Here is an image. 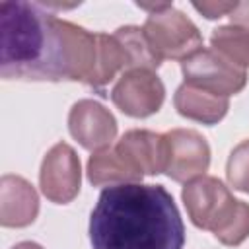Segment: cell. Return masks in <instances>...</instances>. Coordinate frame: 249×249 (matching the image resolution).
<instances>
[{
    "label": "cell",
    "instance_id": "cell-6",
    "mask_svg": "<svg viewBox=\"0 0 249 249\" xmlns=\"http://www.w3.org/2000/svg\"><path fill=\"white\" fill-rule=\"evenodd\" d=\"M165 138V169L163 173L177 181L189 183L206 173L210 165V146L202 134L191 128H173Z\"/></svg>",
    "mask_w": 249,
    "mask_h": 249
},
{
    "label": "cell",
    "instance_id": "cell-9",
    "mask_svg": "<svg viewBox=\"0 0 249 249\" xmlns=\"http://www.w3.org/2000/svg\"><path fill=\"white\" fill-rule=\"evenodd\" d=\"M68 130L82 148L97 152L113 144L117 136V121L99 101L80 99L68 113Z\"/></svg>",
    "mask_w": 249,
    "mask_h": 249
},
{
    "label": "cell",
    "instance_id": "cell-11",
    "mask_svg": "<svg viewBox=\"0 0 249 249\" xmlns=\"http://www.w3.org/2000/svg\"><path fill=\"white\" fill-rule=\"evenodd\" d=\"M115 148L136 173L158 175L165 169V138L152 130H128L117 140Z\"/></svg>",
    "mask_w": 249,
    "mask_h": 249
},
{
    "label": "cell",
    "instance_id": "cell-18",
    "mask_svg": "<svg viewBox=\"0 0 249 249\" xmlns=\"http://www.w3.org/2000/svg\"><path fill=\"white\" fill-rule=\"evenodd\" d=\"M226 177L235 191L249 195V138L239 142L230 152L226 163Z\"/></svg>",
    "mask_w": 249,
    "mask_h": 249
},
{
    "label": "cell",
    "instance_id": "cell-20",
    "mask_svg": "<svg viewBox=\"0 0 249 249\" xmlns=\"http://www.w3.org/2000/svg\"><path fill=\"white\" fill-rule=\"evenodd\" d=\"M230 19H231V23H235L237 27L249 29V0H245V2H235V8L230 12Z\"/></svg>",
    "mask_w": 249,
    "mask_h": 249
},
{
    "label": "cell",
    "instance_id": "cell-10",
    "mask_svg": "<svg viewBox=\"0 0 249 249\" xmlns=\"http://www.w3.org/2000/svg\"><path fill=\"white\" fill-rule=\"evenodd\" d=\"M39 214V196L33 185L19 175L0 179V224L4 228H25Z\"/></svg>",
    "mask_w": 249,
    "mask_h": 249
},
{
    "label": "cell",
    "instance_id": "cell-21",
    "mask_svg": "<svg viewBox=\"0 0 249 249\" xmlns=\"http://www.w3.org/2000/svg\"><path fill=\"white\" fill-rule=\"evenodd\" d=\"M12 249H45V247H41L35 241H21V243H16Z\"/></svg>",
    "mask_w": 249,
    "mask_h": 249
},
{
    "label": "cell",
    "instance_id": "cell-17",
    "mask_svg": "<svg viewBox=\"0 0 249 249\" xmlns=\"http://www.w3.org/2000/svg\"><path fill=\"white\" fill-rule=\"evenodd\" d=\"M214 237L230 247L241 245L249 237V204L243 200H237L235 210L230 214V218L214 231Z\"/></svg>",
    "mask_w": 249,
    "mask_h": 249
},
{
    "label": "cell",
    "instance_id": "cell-12",
    "mask_svg": "<svg viewBox=\"0 0 249 249\" xmlns=\"http://www.w3.org/2000/svg\"><path fill=\"white\" fill-rule=\"evenodd\" d=\"M173 105L181 117H187L202 124H216L226 117L230 109V99L193 88L189 84H181L175 89Z\"/></svg>",
    "mask_w": 249,
    "mask_h": 249
},
{
    "label": "cell",
    "instance_id": "cell-16",
    "mask_svg": "<svg viewBox=\"0 0 249 249\" xmlns=\"http://www.w3.org/2000/svg\"><path fill=\"white\" fill-rule=\"evenodd\" d=\"M210 45L239 68H249V29L237 25L216 27L210 35Z\"/></svg>",
    "mask_w": 249,
    "mask_h": 249
},
{
    "label": "cell",
    "instance_id": "cell-1",
    "mask_svg": "<svg viewBox=\"0 0 249 249\" xmlns=\"http://www.w3.org/2000/svg\"><path fill=\"white\" fill-rule=\"evenodd\" d=\"M95 49V33L56 18L45 10V4L0 2V74L4 80L88 84Z\"/></svg>",
    "mask_w": 249,
    "mask_h": 249
},
{
    "label": "cell",
    "instance_id": "cell-7",
    "mask_svg": "<svg viewBox=\"0 0 249 249\" xmlns=\"http://www.w3.org/2000/svg\"><path fill=\"white\" fill-rule=\"evenodd\" d=\"M82 165L74 148L66 142L54 144L41 161L39 187L41 193L56 204H68L80 193Z\"/></svg>",
    "mask_w": 249,
    "mask_h": 249
},
{
    "label": "cell",
    "instance_id": "cell-3",
    "mask_svg": "<svg viewBox=\"0 0 249 249\" xmlns=\"http://www.w3.org/2000/svg\"><path fill=\"white\" fill-rule=\"evenodd\" d=\"M148 10L144 33L154 53L163 60H185L202 49V35L198 27L171 4H138Z\"/></svg>",
    "mask_w": 249,
    "mask_h": 249
},
{
    "label": "cell",
    "instance_id": "cell-19",
    "mask_svg": "<svg viewBox=\"0 0 249 249\" xmlns=\"http://www.w3.org/2000/svg\"><path fill=\"white\" fill-rule=\"evenodd\" d=\"M193 6L204 18L216 19V18H222V16H230V12L235 8V2H195Z\"/></svg>",
    "mask_w": 249,
    "mask_h": 249
},
{
    "label": "cell",
    "instance_id": "cell-13",
    "mask_svg": "<svg viewBox=\"0 0 249 249\" xmlns=\"http://www.w3.org/2000/svg\"><path fill=\"white\" fill-rule=\"evenodd\" d=\"M88 179L95 187H115L124 183H142V175L119 154L115 146L97 150L88 160Z\"/></svg>",
    "mask_w": 249,
    "mask_h": 249
},
{
    "label": "cell",
    "instance_id": "cell-4",
    "mask_svg": "<svg viewBox=\"0 0 249 249\" xmlns=\"http://www.w3.org/2000/svg\"><path fill=\"white\" fill-rule=\"evenodd\" d=\"M181 72L185 84L222 97L239 93L247 84V72L243 68L235 66L214 49L204 47L181 62Z\"/></svg>",
    "mask_w": 249,
    "mask_h": 249
},
{
    "label": "cell",
    "instance_id": "cell-8",
    "mask_svg": "<svg viewBox=\"0 0 249 249\" xmlns=\"http://www.w3.org/2000/svg\"><path fill=\"white\" fill-rule=\"evenodd\" d=\"M165 99L163 82L152 70H128L121 74L111 89V101L124 115L144 119L160 111Z\"/></svg>",
    "mask_w": 249,
    "mask_h": 249
},
{
    "label": "cell",
    "instance_id": "cell-2",
    "mask_svg": "<svg viewBox=\"0 0 249 249\" xmlns=\"http://www.w3.org/2000/svg\"><path fill=\"white\" fill-rule=\"evenodd\" d=\"M93 249H183L185 226L163 185L105 187L89 216Z\"/></svg>",
    "mask_w": 249,
    "mask_h": 249
},
{
    "label": "cell",
    "instance_id": "cell-15",
    "mask_svg": "<svg viewBox=\"0 0 249 249\" xmlns=\"http://www.w3.org/2000/svg\"><path fill=\"white\" fill-rule=\"evenodd\" d=\"M113 35L117 37V41L123 47L124 58H126V72L136 70V68L152 70V72L158 70V66L161 64V58L150 47L142 27L124 25V27H119Z\"/></svg>",
    "mask_w": 249,
    "mask_h": 249
},
{
    "label": "cell",
    "instance_id": "cell-5",
    "mask_svg": "<svg viewBox=\"0 0 249 249\" xmlns=\"http://www.w3.org/2000/svg\"><path fill=\"white\" fill-rule=\"evenodd\" d=\"M183 204L191 222L208 231H216L235 210L237 198L228 191V187L212 175H200L185 183L181 193Z\"/></svg>",
    "mask_w": 249,
    "mask_h": 249
},
{
    "label": "cell",
    "instance_id": "cell-14",
    "mask_svg": "<svg viewBox=\"0 0 249 249\" xmlns=\"http://www.w3.org/2000/svg\"><path fill=\"white\" fill-rule=\"evenodd\" d=\"M97 39V49H95V64L93 72L88 80L89 88L103 89L109 82L117 78L119 72H126V58L123 53L121 43L117 41L115 35L107 33H95Z\"/></svg>",
    "mask_w": 249,
    "mask_h": 249
}]
</instances>
